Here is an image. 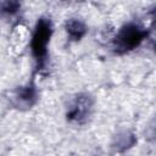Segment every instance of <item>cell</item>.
I'll list each match as a JSON object with an SVG mask.
<instances>
[{"mask_svg": "<svg viewBox=\"0 0 156 156\" xmlns=\"http://www.w3.org/2000/svg\"><path fill=\"white\" fill-rule=\"evenodd\" d=\"M52 34V26L50 20L48 18H40L37 22V26L34 28L32 40H30V50L32 55L38 62L39 67H43L46 57H48V44L50 41Z\"/></svg>", "mask_w": 156, "mask_h": 156, "instance_id": "6da1fadb", "label": "cell"}, {"mask_svg": "<svg viewBox=\"0 0 156 156\" xmlns=\"http://www.w3.org/2000/svg\"><path fill=\"white\" fill-rule=\"evenodd\" d=\"M147 30L136 23H127L117 32L113 45L116 51L127 52L138 48L147 37Z\"/></svg>", "mask_w": 156, "mask_h": 156, "instance_id": "7a4b0ae2", "label": "cell"}, {"mask_svg": "<svg viewBox=\"0 0 156 156\" xmlns=\"http://www.w3.org/2000/svg\"><path fill=\"white\" fill-rule=\"evenodd\" d=\"M93 108V99L88 94H79L67 111V119L69 122L83 123L89 117Z\"/></svg>", "mask_w": 156, "mask_h": 156, "instance_id": "3957f363", "label": "cell"}, {"mask_svg": "<svg viewBox=\"0 0 156 156\" xmlns=\"http://www.w3.org/2000/svg\"><path fill=\"white\" fill-rule=\"evenodd\" d=\"M13 99H15L16 106L30 107L37 100V90H35V88L33 85L22 87L15 93Z\"/></svg>", "mask_w": 156, "mask_h": 156, "instance_id": "277c9868", "label": "cell"}, {"mask_svg": "<svg viewBox=\"0 0 156 156\" xmlns=\"http://www.w3.org/2000/svg\"><path fill=\"white\" fill-rule=\"evenodd\" d=\"M67 35L71 40H80L87 33V26L78 18H69L65 24Z\"/></svg>", "mask_w": 156, "mask_h": 156, "instance_id": "5b68a950", "label": "cell"}, {"mask_svg": "<svg viewBox=\"0 0 156 156\" xmlns=\"http://www.w3.org/2000/svg\"><path fill=\"white\" fill-rule=\"evenodd\" d=\"M21 5L17 1H5L0 4V11L7 15H13L20 10Z\"/></svg>", "mask_w": 156, "mask_h": 156, "instance_id": "8992f818", "label": "cell"}]
</instances>
